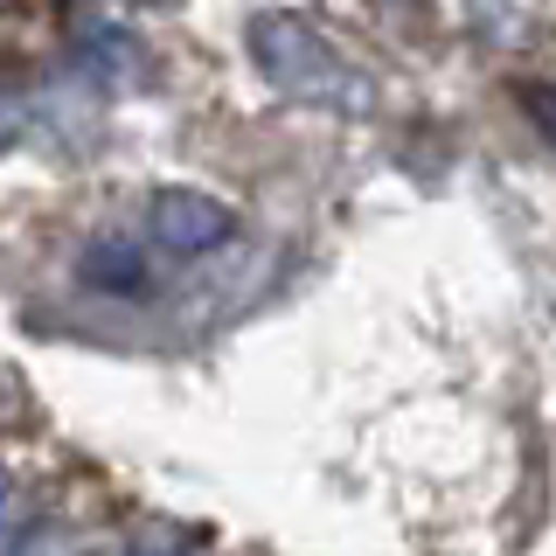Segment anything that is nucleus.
Instances as JSON below:
<instances>
[{"mask_svg":"<svg viewBox=\"0 0 556 556\" xmlns=\"http://www.w3.org/2000/svg\"><path fill=\"white\" fill-rule=\"evenodd\" d=\"M243 42H251V63L271 91H286L300 104H327V112H369V77L300 14H278V8L251 14Z\"/></svg>","mask_w":556,"mask_h":556,"instance_id":"nucleus-1","label":"nucleus"},{"mask_svg":"<svg viewBox=\"0 0 556 556\" xmlns=\"http://www.w3.org/2000/svg\"><path fill=\"white\" fill-rule=\"evenodd\" d=\"M147 230H153V243H161L167 257H208V251L230 243L237 216H230V202L208 195V188H153Z\"/></svg>","mask_w":556,"mask_h":556,"instance_id":"nucleus-2","label":"nucleus"},{"mask_svg":"<svg viewBox=\"0 0 556 556\" xmlns=\"http://www.w3.org/2000/svg\"><path fill=\"white\" fill-rule=\"evenodd\" d=\"M77 271H84V286H98V292H139L147 286V257H139L126 237H98L91 251L77 257Z\"/></svg>","mask_w":556,"mask_h":556,"instance_id":"nucleus-3","label":"nucleus"},{"mask_svg":"<svg viewBox=\"0 0 556 556\" xmlns=\"http://www.w3.org/2000/svg\"><path fill=\"white\" fill-rule=\"evenodd\" d=\"M8 556H77V535H70L63 521H28L8 543Z\"/></svg>","mask_w":556,"mask_h":556,"instance_id":"nucleus-4","label":"nucleus"},{"mask_svg":"<svg viewBox=\"0 0 556 556\" xmlns=\"http://www.w3.org/2000/svg\"><path fill=\"white\" fill-rule=\"evenodd\" d=\"M515 98H521V118H529V126L556 147V84L549 77L543 84H515Z\"/></svg>","mask_w":556,"mask_h":556,"instance_id":"nucleus-5","label":"nucleus"},{"mask_svg":"<svg viewBox=\"0 0 556 556\" xmlns=\"http://www.w3.org/2000/svg\"><path fill=\"white\" fill-rule=\"evenodd\" d=\"M14 521H22V501H14V480L0 473V543H14V535H22Z\"/></svg>","mask_w":556,"mask_h":556,"instance_id":"nucleus-6","label":"nucleus"},{"mask_svg":"<svg viewBox=\"0 0 556 556\" xmlns=\"http://www.w3.org/2000/svg\"><path fill=\"white\" fill-rule=\"evenodd\" d=\"M126 8H153V14H167V8H181V0H126Z\"/></svg>","mask_w":556,"mask_h":556,"instance_id":"nucleus-7","label":"nucleus"},{"mask_svg":"<svg viewBox=\"0 0 556 556\" xmlns=\"http://www.w3.org/2000/svg\"><path fill=\"white\" fill-rule=\"evenodd\" d=\"M104 556H126V549H104Z\"/></svg>","mask_w":556,"mask_h":556,"instance_id":"nucleus-8","label":"nucleus"}]
</instances>
